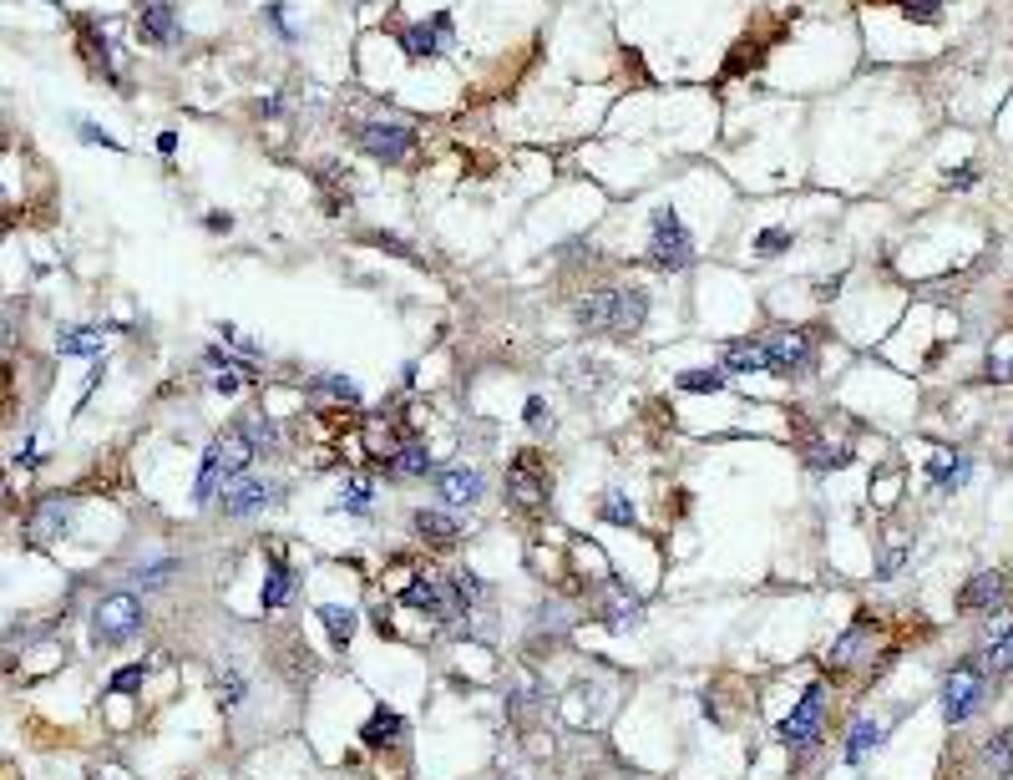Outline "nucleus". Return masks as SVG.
Masks as SVG:
<instances>
[{
    "instance_id": "obj_1",
    "label": "nucleus",
    "mask_w": 1013,
    "mask_h": 780,
    "mask_svg": "<svg viewBox=\"0 0 1013 780\" xmlns=\"http://www.w3.org/2000/svg\"><path fill=\"white\" fill-rule=\"evenodd\" d=\"M649 320V294L644 289H593L578 304V325L588 335H639Z\"/></svg>"
},
{
    "instance_id": "obj_2",
    "label": "nucleus",
    "mask_w": 1013,
    "mask_h": 780,
    "mask_svg": "<svg viewBox=\"0 0 1013 780\" xmlns=\"http://www.w3.org/2000/svg\"><path fill=\"white\" fill-rule=\"evenodd\" d=\"M649 264L664 269V274H679L694 264V239H689V228L679 223L674 208H659L654 213V228H649Z\"/></svg>"
},
{
    "instance_id": "obj_3",
    "label": "nucleus",
    "mask_w": 1013,
    "mask_h": 780,
    "mask_svg": "<svg viewBox=\"0 0 1013 780\" xmlns=\"http://www.w3.org/2000/svg\"><path fill=\"white\" fill-rule=\"evenodd\" d=\"M92 629H97V644H127L142 634V603L137 593H107L92 613Z\"/></svg>"
},
{
    "instance_id": "obj_4",
    "label": "nucleus",
    "mask_w": 1013,
    "mask_h": 780,
    "mask_svg": "<svg viewBox=\"0 0 1013 780\" xmlns=\"http://www.w3.org/2000/svg\"><path fill=\"white\" fill-rule=\"evenodd\" d=\"M978 705H983V664H978V659H963V664L948 674V684H943V720H948V725H963V720H973Z\"/></svg>"
},
{
    "instance_id": "obj_5",
    "label": "nucleus",
    "mask_w": 1013,
    "mask_h": 780,
    "mask_svg": "<svg viewBox=\"0 0 1013 780\" xmlns=\"http://www.w3.org/2000/svg\"><path fill=\"white\" fill-rule=\"evenodd\" d=\"M507 502L522 507V512L548 507V472H542L537 451H517V461L507 466Z\"/></svg>"
},
{
    "instance_id": "obj_6",
    "label": "nucleus",
    "mask_w": 1013,
    "mask_h": 780,
    "mask_svg": "<svg viewBox=\"0 0 1013 780\" xmlns=\"http://www.w3.org/2000/svg\"><path fill=\"white\" fill-rule=\"evenodd\" d=\"M355 142L370 152V158H380V163H406L411 147H416V132L406 122H365L355 132Z\"/></svg>"
},
{
    "instance_id": "obj_7",
    "label": "nucleus",
    "mask_w": 1013,
    "mask_h": 780,
    "mask_svg": "<svg viewBox=\"0 0 1013 780\" xmlns=\"http://www.w3.org/2000/svg\"><path fill=\"white\" fill-rule=\"evenodd\" d=\"M760 350H765L770 375H791V370H801L811 360V335L806 330H775L770 340H760Z\"/></svg>"
},
{
    "instance_id": "obj_8",
    "label": "nucleus",
    "mask_w": 1013,
    "mask_h": 780,
    "mask_svg": "<svg viewBox=\"0 0 1013 780\" xmlns=\"http://www.w3.org/2000/svg\"><path fill=\"white\" fill-rule=\"evenodd\" d=\"M821 684H811L806 694H801V705L791 710V720L781 725V740L791 745V750H811L816 745V735H821Z\"/></svg>"
},
{
    "instance_id": "obj_9",
    "label": "nucleus",
    "mask_w": 1013,
    "mask_h": 780,
    "mask_svg": "<svg viewBox=\"0 0 1013 780\" xmlns=\"http://www.w3.org/2000/svg\"><path fill=\"white\" fill-rule=\"evenodd\" d=\"M274 492H279L274 482H264V477H254V472H249V477H233V482L223 487V497H218V502H223V512H228V517H249V512H264V507L274 502Z\"/></svg>"
},
{
    "instance_id": "obj_10",
    "label": "nucleus",
    "mask_w": 1013,
    "mask_h": 780,
    "mask_svg": "<svg viewBox=\"0 0 1013 780\" xmlns=\"http://www.w3.org/2000/svg\"><path fill=\"white\" fill-rule=\"evenodd\" d=\"M451 11H436L431 21H411L406 31H401V46H406V56H436V51H446L451 46Z\"/></svg>"
},
{
    "instance_id": "obj_11",
    "label": "nucleus",
    "mask_w": 1013,
    "mask_h": 780,
    "mask_svg": "<svg viewBox=\"0 0 1013 780\" xmlns=\"http://www.w3.org/2000/svg\"><path fill=\"white\" fill-rule=\"evenodd\" d=\"M436 492L451 507H472V502H482V472L477 466H446V472L436 477Z\"/></svg>"
},
{
    "instance_id": "obj_12",
    "label": "nucleus",
    "mask_w": 1013,
    "mask_h": 780,
    "mask_svg": "<svg viewBox=\"0 0 1013 780\" xmlns=\"http://www.w3.org/2000/svg\"><path fill=\"white\" fill-rule=\"evenodd\" d=\"M71 527V502H61V497H51V502H41L36 512H31V522H26V537L36 542V548H51V542L61 537Z\"/></svg>"
},
{
    "instance_id": "obj_13",
    "label": "nucleus",
    "mask_w": 1013,
    "mask_h": 780,
    "mask_svg": "<svg viewBox=\"0 0 1013 780\" xmlns=\"http://www.w3.org/2000/svg\"><path fill=\"white\" fill-rule=\"evenodd\" d=\"M137 36H142L147 46H173V41H178V16H173L168 0H147V6H142V21H137Z\"/></svg>"
},
{
    "instance_id": "obj_14",
    "label": "nucleus",
    "mask_w": 1013,
    "mask_h": 780,
    "mask_svg": "<svg viewBox=\"0 0 1013 780\" xmlns=\"http://www.w3.org/2000/svg\"><path fill=\"white\" fill-rule=\"evenodd\" d=\"M213 451H218V461H223V482L249 477V466H254V456H259V446H254L244 431H233V436L213 441Z\"/></svg>"
},
{
    "instance_id": "obj_15",
    "label": "nucleus",
    "mask_w": 1013,
    "mask_h": 780,
    "mask_svg": "<svg viewBox=\"0 0 1013 780\" xmlns=\"http://www.w3.org/2000/svg\"><path fill=\"white\" fill-rule=\"evenodd\" d=\"M401 603H406V608H421V613H431V618H446V613L456 608V598H446L436 578H416V583L401 593Z\"/></svg>"
},
{
    "instance_id": "obj_16",
    "label": "nucleus",
    "mask_w": 1013,
    "mask_h": 780,
    "mask_svg": "<svg viewBox=\"0 0 1013 780\" xmlns=\"http://www.w3.org/2000/svg\"><path fill=\"white\" fill-rule=\"evenodd\" d=\"M1003 603V573H973L968 583H963V598H958V608H998Z\"/></svg>"
},
{
    "instance_id": "obj_17",
    "label": "nucleus",
    "mask_w": 1013,
    "mask_h": 780,
    "mask_svg": "<svg viewBox=\"0 0 1013 780\" xmlns=\"http://www.w3.org/2000/svg\"><path fill=\"white\" fill-rule=\"evenodd\" d=\"M289 598H294V573H289L284 553H269V583H264L259 603H264V608H284Z\"/></svg>"
},
{
    "instance_id": "obj_18",
    "label": "nucleus",
    "mask_w": 1013,
    "mask_h": 780,
    "mask_svg": "<svg viewBox=\"0 0 1013 780\" xmlns=\"http://www.w3.org/2000/svg\"><path fill=\"white\" fill-rule=\"evenodd\" d=\"M416 532H421V537L431 542V548H451V542L461 537V527H456V522H451L446 512H426V507L416 512Z\"/></svg>"
},
{
    "instance_id": "obj_19",
    "label": "nucleus",
    "mask_w": 1013,
    "mask_h": 780,
    "mask_svg": "<svg viewBox=\"0 0 1013 780\" xmlns=\"http://www.w3.org/2000/svg\"><path fill=\"white\" fill-rule=\"evenodd\" d=\"M320 623H325V629H330V644H335V649H345V644L355 639V608L325 603V608H320Z\"/></svg>"
},
{
    "instance_id": "obj_20",
    "label": "nucleus",
    "mask_w": 1013,
    "mask_h": 780,
    "mask_svg": "<svg viewBox=\"0 0 1013 780\" xmlns=\"http://www.w3.org/2000/svg\"><path fill=\"white\" fill-rule=\"evenodd\" d=\"M983 765L993 780H1013V735H993L983 745Z\"/></svg>"
},
{
    "instance_id": "obj_21",
    "label": "nucleus",
    "mask_w": 1013,
    "mask_h": 780,
    "mask_svg": "<svg viewBox=\"0 0 1013 780\" xmlns=\"http://www.w3.org/2000/svg\"><path fill=\"white\" fill-rule=\"evenodd\" d=\"M877 740H882V725H877V720H856L851 735H846V760H851V765L867 760V755L877 750Z\"/></svg>"
},
{
    "instance_id": "obj_22",
    "label": "nucleus",
    "mask_w": 1013,
    "mask_h": 780,
    "mask_svg": "<svg viewBox=\"0 0 1013 780\" xmlns=\"http://www.w3.org/2000/svg\"><path fill=\"white\" fill-rule=\"evenodd\" d=\"M396 735H401V715H396V710H385V705H380V710L365 720V730H360L365 745H391Z\"/></svg>"
},
{
    "instance_id": "obj_23",
    "label": "nucleus",
    "mask_w": 1013,
    "mask_h": 780,
    "mask_svg": "<svg viewBox=\"0 0 1013 780\" xmlns=\"http://www.w3.org/2000/svg\"><path fill=\"white\" fill-rule=\"evenodd\" d=\"M867 639H872V629H867V623H851V629L841 634V644L826 654V664H831V669H846V664L856 659V649H862Z\"/></svg>"
},
{
    "instance_id": "obj_24",
    "label": "nucleus",
    "mask_w": 1013,
    "mask_h": 780,
    "mask_svg": "<svg viewBox=\"0 0 1013 780\" xmlns=\"http://www.w3.org/2000/svg\"><path fill=\"white\" fill-rule=\"evenodd\" d=\"M61 350H66V355H82V360H92V355L102 350V330H92V325L61 330Z\"/></svg>"
},
{
    "instance_id": "obj_25",
    "label": "nucleus",
    "mask_w": 1013,
    "mask_h": 780,
    "mask_svg": "<svg viewBox=\"0 0 1013 780\" xmlns=\"http://www.w3.org/2000/svg\"><path fill=\"white\" fill-rule=\"evenodd\" d=\"M249 385H254V365H239V360L218 365V375H213V390H218V396H233V390H249Z\"/></svg>"
},
{
    "instance_id": "obj_26",
    "label": "nucleus",
    "mask_w": 1013,
    "mask_h": 780,
    "mask_svg": "<svg viewBox=\"0 0 1013 780\" xmlns=\"http://www.w3.org/2000/svg\"><path fill=\"white\" fill-rule=\"evenodd\" d=\"M927 477L938 482V487H963V482H968V461H963V456H938V461L927 466Z\"/></svg>"
},
{
    "instance_id": "obj_27",
    "label": "nucleus",
    "mask_w": 1013,
    "mask_h": 780,
    "mask_svg": "<svg viewBox=\"0 0 1013 780\" xmlns=\"http://www.w3.org/2000/svg\"><path fill=\"white\" fill-rule=\"evenodd\" d=\"M598 517H603L608 527H634V502L623 497V492H603V502H598Z\"/></svg>"
},
{
    "instance_id": "obj_28",
    "label": "nucleus",
    "mask_w": 1013,
    "mask_h": 780,
    "mask_svg": "<svg viewBox=\"0 0 1013 780\" xmlns=\"http://www.w3.org/2000/svg\"><path fill=\"white\" fill-rule=\"evenodd\" d=\"M679 390H689V396H715V390H725V370H684Z\"/></svg>"
},
{
    "instance_id": "obj_29",
    "label": "nucleus",
    "mask_w": 1013,
    "mask_h": 780,
    "mask_svg": "<svg viewBox=\"0 0 1013 780\" xmlns=\"http://www.w3.org/2000/svg\"><path fill=\"white\" fill-rule=\"evenodd\" d=\"M725 370H765V350H760V340H745V345H730L725 350Z\"/></svg>"
},
{
    "instance_id": "obj_30",
    "label": "nucleus",
    "mask_w": 1013,
    "mask_h": 780,
    "mask_svg": "<svg viewBox=\"0 0 1013 780\" xmlns=\"http://www.w3.org/2000/svg\"><path fill=\"white\" fill-rule=\"evenodd\" d=\"M1008 639H1013V608L998 603V608L988 613V623H983V644L998 649V644H1008Z\"/></svg>"
},
{
    "instance_id": "obj_31",
    "label": "nucleus",
    "mask_w": 1013,
    "mask_h": 780,
    "mask_svg": "<svg viewBox=\"0 0 1013 780\" xmlns=\"http://www.w3.org/2000/svg\"><path fill=\"white\" fill-rule=\"evenodd\" d=\"M218 477H223V461H218V451L208 446V451H203V466H198V487H193V497H198V502H208V497H213V487H218Z\"/></svg>"
},
{
    "instance_id": "obj_32",
    "label": "nucleus",
    "mask_w": 1013,
    "mask_h": 780,
    "mask_svg": "<svg viewBox=\"0 0 1013 780\" xmlns=\"http://www.w3.org/2000/svg\"><path fill=\"white\" fill-rule=\"evenodd\" d=\"M391 466H396L401 477H426V472H431V451H426V446H406V451H396Z\"/></svg>"
},
{
    "instance_id": "obj_33",
    "label": "nucleus",
    "mask_w": 1013,
    "mask_h": 780,
    "mask_svg": "<svg viewBox=\"0 0 1013 780\" xmlns=\"http://www.w3.org/2000/svg\"><path fill=\"white\" fill-rule=\"evenodd\" d=\"M335 507H340V512H355V517H360V512H365V507H370V482H360V477H350V482H345V487H340V497H335Z\"/></svg>"
},
{
    "instance_id": "obj_34",
    "label": "nucleus",
    "mask_w": 1013,
    "mask_h": 780,
    "mask_svg": "<svg viewBox=\"0 0 1013 780\" xmlns=\"http://www.w3.org/2000/svg\"><path fill=\"white\" fill-rule=\"evenodd\" d=\"M634 613H639V598H629L623 588H613V593H608V623H613V629H623V623H629Z\"/></svg>"
},
{
    "instance_id": "obj_35",
    "label": "nucleus",
    "mask_w": 1013,
    "mask_h": 780,
    "mask_svg": "<svg viewBox=\"0 0 1013 780\" xmlns=\"http://www.w3.org/2000/svg\"><path fill=\"white\" fill-rule=\"evenodd\" d=\"M902 11H907L917 26H932V21L943 16V0H902Z\"/></svg>"
},
{
    "instance_id": "obj_36",
    "label": "nucleus",
    "mask_w": 1013,
    "mask_h": 780,
    "mask_svg": "<svg viewBox=\"0 0 1013 780\" xmlns=\"http://www.w3.org/2000/svg\"><path fill=\"white\" fill-rule=\"evenodd\" d=\"M173 573H178V563H147V568H137V588H163Z\"/></svg>"
},
{
    "instance_id": "obj_37",
    "label": "nucleus",
    "mask_w": 1013,
    "mask_h": 780,
    "mask_svg": "<svg viewBox=\"0 0 1013 780\" xmlns=\"http://www.w3.org/2000/svg\"><path fill=\"white\" fill-rule=\"evenodd\" d=\"M142 679H147V669H142V664H127V669H117L112 694H137V689H142Z\"/></svg>"
},
{
    "instance_id": "obj_38",
    "label": "nucleus",
    "mask_w": 1013,
    "mask_h": 780,
    "mask_svg": "<svg viewBox=\"0 0 1013 780\" xmlns=\"http://www.w3.org/2000/svg\"><path fill=\"white\" fill-rule=\"evenodd\" d=\"M320 385L330 390V396H335V401H350V406L360 401V390H355V380H345V375H325Z\"/></svg>"
},
{
    "instance_id": "obj_39",
    "label": "nucleus",
    "mask_w": 1013,
    "mask_h": 780,
    "mask_svg": "<svg viewBox=\"0 0 1013 780\" xmlns=\"http://www.w3.org/2000/svg\"><path fill=\"white\" fill-rule=\"evenodd\" d=\"M760 254H781V249H791V228H770V233H760V244H755Z\"/></svg>"
},
{
    "instance_id": "obj_40",
    "label": "nucleus",
    "mask_w": 1013,
    "mask_h": 780,
    "mask_svg": "<svg viewBox=\"0 0 1013 780\" xmlns=\"http://www.w3.org/2000/svg\"><path fill=\"white\" fill-rule=\"evenodd\" d=\"M264 16H269V26H274V36H279V41H294V26H289V11H284V6H279V0H274V6H269V11H264Z\"/></svg>"
},
{
    "instance_id": "obj_41",
    "label": "nucleus",
    "mask_w": 1013,
    "mask_h": 780,
    "mask_svg": "<svg viewBox=\"0 0 1013 780\" xmlns=\"http://www.w3.org/2000/svg\"><path fill=\"white\" fill-rule=\"evenodd\" d=\"M239 431H244L254 446H274V426H269V421H244Z\"/></svg>"
},
{
    "instance_id": "obj_42",
    "label": "nucleus",
    "mask_w": 1013,
    "mask_h": 780,
    "mask_svg": "<svg viewBox=\"0 0 1013 780\" xmlns=\"http://www.w3.org/2000/svg\"><path fill=\"white\" fill-rule=\"evenodd\" d=\"M902 563H907V548H887V558L877 563V578H892Z\"/></svg>"
},
{
    "instance_id": "obj_43",
    "label": "nucleus",
    "mask_w": 1013,
    "mask_h": 780,
    "mask_svg": "<svg viewBox=\"0 0 1013 780\" xmlns=\"http://www.w3.org/2000/svg\"><path fill=\"white\" fill-rule=\"evenodd\" d=\"M82 137L92 142V147H107V152H117V137H107L102 127H92V122H82Z\"/></svg>"
},
{
    "instance_id": "obj_44",
    "label": "nucleus",
    "mask_w": 1013,
    "mask_h": 780,
    "mask_svg": "<svg viewBox=\"0 0 1013 780\" xmlns=\"http://www.w3.org/2000/svg\"><path fill=\"white\" fill-rule=\"evenodd\" d=\"M968 183H978V168H953L948 173V188H968Z\"/></svg>"
},
{
    "instance_id": "obj_45",
    "label": "nucleus",
    "mask_w": 1013,
    "mask_h": 780,
    "mask_svg": "<svg viewBox=\"0 0 1013 780\" xmlns=\"http://www.w3.org/2000/svg\"><path fill=\"white\" fill-rule=\"evenodd\" d=\"M527 421H532V426H542V421H548V406H542V401H537V396H532V401H527Z\"/></svg>"
},
{
    "instance_id": "obj_46",
    "label": "nucleus",
    "mask_w": 1013,
    "mask_h": 780,
    "mask_svg": "<svg viewBox=\"0 0 1013 780\" xmlns=\"http://www.w3.org/2000/svg\"><path fill=\"white\" fill-rule=\"evenodd\" d=\"M208 228H213V233H228L233 218H228V213H208Z\"/></svg>"
},
{
    "instance_id": "obj_47",
    "label": "nucleus",
    "mask_w": 1013,
    "mask_h": 780,
    "mask_svg": "<svg viewBox=\"0 0 1013 780\" xmlns=\"http://www.w3.org/2000/svg\"><path fill=\"white\" fill-rule=\"evenodd\" d=\"M158 152H163V158H173V152H178V137H173V132H163V137H158Z\"/></svg>"
},
{
    "instance_id": "obj_48",
    "label": "nucleus",
    "mask_w": 1013,
    "mask_h": 780,
    "mask_svg": "<svg viewBox=\"0 0 1013 780\" xmlns=\"http://www.w3.org/2000/svg\"><path fill=\"white\" fill-rule=\"evenodd\" d=\"M97 780H102V775H97Z\"/></svg>"
}]
</instances>
